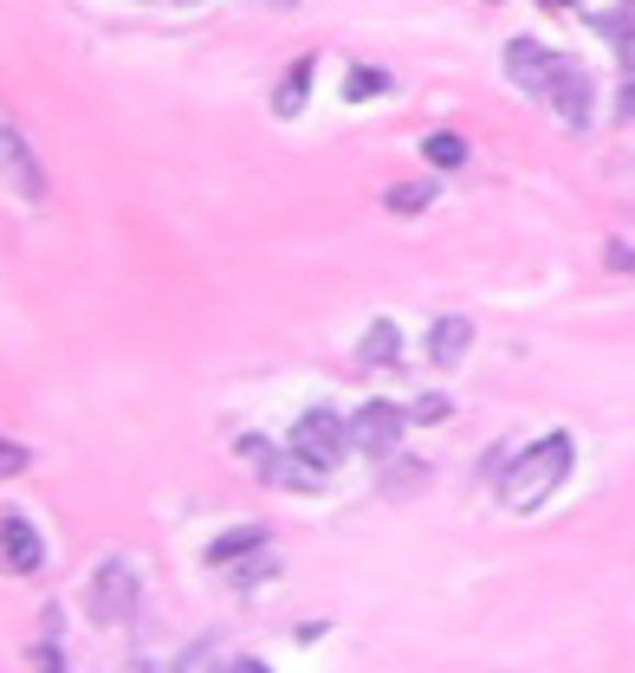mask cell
Listing matches in <instances>:
<instances>
[{"label": "cell", "mask_w": 635, "mask_h": 673, "mask_svg": "<svg viewBox=\"0 0 635 673\" xmlns=\"http://www.w3.org/2000/svg\"><path fill=\"white\" fill-rule=\"evenodd\" d=\"M111 673H149V668H143V661H124V668H111Z\"/></svg>", "instance_id": "obj_26"}, {"label": "cell", "mask_w": 635, "mask_h": 673, "mask_svg": "<svg viewBox=\"0 0 635 673\" xmlns=\"http://www.w3.org/2000/svg\"><path fill=\"white\" fill-rule=\"evenodd\" d=\"M33 668H39V673H66V654H59V641H46V648H39V661H33Z\"/></svg>", "instance_id": "obj_22"}, {"label": "cell", "mask_w": 635, "mask_h": 673, "mask_svg": "<svg viewBox=\"0 0 635 673\" xmlns=\"http://www.w3.org/2000/svg\"><path fill=\"white\" fill-rule=\"evenodd\" d=\"M610 266H616V272H635V253H630V247H610Z\"/></svg>", "instance_id": "obj_23"}, {"label": "cell", "mask_w": 635, "mask_h": 673, "mask_svg": "<svg viewBox=\"0 0 635 673\" xmlns=\"http://www.w3.org/2000/svg\"><path fill=\"white\" fill-rule=\"evenodd\" d=\"M603 33L616 39V53H623V71H635V13L623 7V13H610L603 20Z\"/></svg>", "instance_id": "obj_19"}, {"label": "cell", "mask_w": 635, "mask_h": 673, "mask_svg": "<svg viewBox=\"0 0 635 673\" xmlns=\"http://www.w3.org/2000/svg\"><path fill=\"white\" fill-rule=\"evenodd\" d=\"M0 182H7L20 202H33V207L46 202V189H53V182H46V169H39V156H33V142L13 130L7 117H0Z\"/></svg>", "instance_id": "obj_3"}, {"label": "cell", "mask_w": 635, "mask_h": 673, "mask_svg": "<svg viewBox=\"0 0 635 673\" xmlns=\"http://www.w3.org/2000/svg\"><path fill=\"white\" fill-rule=\"evenodd\" d=\"M409 421H447V402H441V396H428V402L409 408Z\"/></svg>", "instance_id": "obj_21"}, {"label": "cell", "mask_w": 635, "mask_h": 673, "mask_svg": "<svg viewBox=\"0 0 635 673\" xmlns=\"http://www.w3.org/2000/svg\"><path fill=\"white\" fill-rule=\"evenodd\" d=\"M175 673H234V668H227V654H220L214 641H202V648L175 654Z\"/></svg>", "instance_id": "obj_16"}, {"label": "cell", "mask_w": 635, "mask_h": 673, "mask_svg": "<svg viewBox=\"0 0 635 673\" xmlns=\"http://www.w3.org/2000/svg\"><path fill=\"white\" fill-rule=\"evenodd\" d=\"M428 202H434V189H428V182H396V189L383 195V207H389V214H422Z\"/></svg>", "instance_id": "obj_15"}, {"label": "cell", "mask_w": 635, "mask_h": 673, "mask_svg": "<svg viewBox=\"0 0 635 673\" xmlns=\"http://www.w3.org/2000/svg\"><path fill=\"white\" fill-rule=\"evenodd\" d=\"M131 615H137V577H131V563H124V557H111V563L91 577V621L124 628Z\"/></svg>", "instance_id": "obj_4"}, {"label": "cell", "mask_w": 635, "mask_h": 673, "mask_svg": "<svg viewBox=\"0 0 635 673\" xmlns=\"http://www.w3.org/2000/svg\"><path fill=\"white\" fill-rule=\"evenodd\" d=\"M39 563H46V538H39V525H33V518H0V570L33 577Z\"/></svg>", "instance_id": "obj_8"}, {"label": "cell", "mask_w": 635, "mask_h": 673, "mask_svg": "<svg viewBox=\"0 0 635 673\" xmlns=\"http://www.w3.org/2000/svg\"><path fill=\"white\" fill-rule=\"evenodd\" d=\"M467 343H474V324H467V318H434V331H428V356H434L441 369H454V363L467 356Z\"/></svg>", "instance_id": "obj_9"}, {"label": "cell", "mask_w": 635, "mask_h": 673, "mask_svg": "<svg viewBox=\"0 0 635 673\" xmlns=\"http://www.w3.org/2000/svg\"><path fill=\"white\" fill-rule=\"evenodd\" d=\"M234 673H267L260 661H234Z\"/></svg>", "instance_id": "obj_25"}, {"label": "cell", "mask_w": 635, "mask_h": 673, "mask_svg": "<svg viewBox=\"0 0 635 673\" xmlns=\"http://www.w3.org/2000/svg\"><path fill=\"white\" fill-rule=\"evenodd\" d=\"M305 84H311V59H298V66L280 78V98H273L280 117H298V111H305Z\"/></svg>", "instance_id": "obj_13"}, {"label": "cell", "mask_w": 635, "mask_h": 673, "mask_svg": "<svg viewBox=\"0 0 635 673\" xmlns=\"http://www.w3.org/2000/svg\"><path fill=\"white\" fill-rule=\"evenodd\" d=\"M383 91H389V71H376V66L344 71V98H383Z\"/></svg>", "instance_id": "obj_17"}, {"label": "cell", "mask_w": 635, "mask_h": 673, "mask_svg": "<svg viewBox=\"0 0 635 673\" xmlns=\"http://www.w3.org/2000/svg\"><path fill=\"white\" fill-rule=\"evenodd\" d=\"M623 117H635V71H630V84H623Z\"/></svg>", "instance_id": "obj_24"}, {"label": "cell", "mask_w": 635, "mask_h": 673, "mask_svg": "<svg viewBox=\"0 0 635 673\" xmlns=\"http://www.w3.org/2000/svg\"><path fill=\"white\" fill-rule=\"evenodd\" d=\"M422 156L434 162V169H461L467 162V136H454V130H434L422 142Z\"/></svg>", "instance_id": "obj_14"}, {"label": "cell", "mask_w": 635, "mask_h": 673, "mask_svg": "<svg viewBox=\"0 0 635 673\" xmlns=\"http://www.w3.org/2000/svg\"><path fill=\"white\" fill-rule=\"evenodd\" d=\"M13 472H26V447L0 434V479H13Z\"/></svg>", "instance_id": "obj_20"}, {"label": "cell", "mask_w": 635, "mask_h": 673, "mask_svg": "<svg viewBox=\"0 0 635 673\" xmlns=\"http://www.w3.org/2000/svg\"><path fill=\"white\" fill-rule=\"evenodd\" d=\"M292 447L331 472L344 454H351V421H344V414H331V408H311V414H298V421H292Z\"/></svg>", "instance_id": "obj_2"}, {"label": "cell", "mask_w": 635, "mask_h": 673, "mask_svg": "<svg viewBox=\"0 0 635 673\" xmlns=\"http://www.w3.org/2000/svg\"><path fill=\"white\" fill-rule=\"evenodd\" d=\"M396 356H402V331H396L389 318H376V324L363 331V343H356V363H363V369H389Z\"/></svg>", "instance_id": "obj_10"}, {"label": "cell", "mask_w": 635, "mask_h": 673, "mask_svg": "<svg viewBox=\"0 0 635 673\" xmlns=\"http://www.w3.org/2000/svg\"><path fill=\"white\" fill-rule=\"evenodd\" d=\"M260 544H267V532H260V525H247V532H227V538L208 544V563H220V570H227V563H240L247 550H260Z\"/></svg>", "instance_id": "obj_12"}, {"label": "cell", "mask_w": 635, "mask_h": 673, "mask_svg": "<svg viewBox=\"0 0 635 673\" xmlns=\"http://www.w3.org/2000/svg\"><path fill=\"white\" fill-rule=\"evenodd\" d=\"M240 460L260 472V479H273V472H280V447H273V441H260V434H247V441H240Z\"/></svg>", "instance_id": "obj_18"}, {"label": "cell", "mask_w": 635, "mask_h": 673, "mask_svg": "<svg viewBox=\"0 0 635 673\" xmlns=\"http://www.w3.org/2000/svg\"><path fill=\"white\" fill-rule=\"evenodd\" d=\"M402 427H409V408L363 402L351 414V447H363V454H396V447H402Z\"/></svg>", "instance_id": "obj_5"}, {"label": "cell", "mask_w": 635, "mask_h": 673, "mask_svg": "<svg viewBox=\"0 0 635 673\" xmlns=\"http://www.w3.org/2000/svg\"><path fill=\"white\" fill-rule=\"evenodd\" d=\"M570 460H577V441H570V434H545V441L519 447V454H512V467L499 472V499H506L512 512H532V505H545V499L565 486Z\"/></svg>", "instance_id": "obj_1"}, {"label": "cell", "mask_w": 635, "mask_h": 673, "mask_svg": "<svg viewBox=\"0 0 635 673\" xmlns=\"http://www.w3.org/2000/svg\"><path fill=\"white\" fill-rule=\"evenodd\" d=\"M545 104L558 111V124H565V130H590V71L565 59L558 78H552V91H545Z\"/></svg>", "instance_id": "obj_7"}, {"label": "cell", "mask_w": 635, "mask_h": 673, "mask_svg": "<svg viewBox=\"0 0 635 673\" xmlns=\"http://www.w3.org/2000/svg\"><path fill=\"white\" fill-rule=\"evenodd\" d=\"M623 7H630V13H635V0H623Z\"/></svg>", "instance_id": "obj_28"}, {"label": "cell", "mask_w": 635, "mask_h": 673, "mask_svg": "<svg viewBox=\"0 0 635 673\" xmlns=\"http://www.w3.org/2000/svg\"><path fill=\"white\" fill-rule=\"evenodd\" d=\"M273 486H292V492H318V486H325V467H318V460H305L298 447H285V454H280V472H273Z\"/></svg>", "instance_id": "obj_11"}, {"label": "cell", "mask_w": 635, "mask_h": 673, "mask_svg": "<svg viewBox=\"0 0 635 673\" xmlns=\"http://www.w3.org/2000/svg\"><path fill=\"white\" fill-rule=\"evenodd\" d=\"M545 7H577V0H545Z\"/></svg>", "instance_id": "obj_27"}, {"label": "cell", "mask_w": 635, "mask_h": 673, "mask_svg": "<svg viewBox=\"0 0 635 673\" xmlns=\"http://www.w3.org/2000/svg\"><path fill=\"white\" fill-rule=\"evenodd\" d=\"M558 66H565V59H558V53H545L538 39H512V46H506V78H512L525 98H545V91H552V78H558Z\"/></svg>", "instance_id": "obj_6"}]
</instances>
